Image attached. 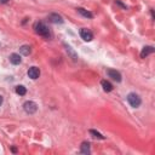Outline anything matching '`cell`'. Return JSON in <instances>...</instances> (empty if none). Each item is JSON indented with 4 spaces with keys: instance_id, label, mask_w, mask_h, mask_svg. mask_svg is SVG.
<instances>
[{
    "instance_id": "6da1fadb",
    "label": "cell",
    "mask_w": 155,
    "mask_h": 155,
    "mask_svg": "<svg viewBox=\"0 0 155 155\" xmlns=\"http://www.w3.org/2000/svg\"><path fill=\"white\" fill-rule=\"evenodd\" d=\"M34 30H35L37 34H39L44 38H50V30L43 22H37L34 24Z\"/></svg>"
},
{
    "instance_id": "7a4b0ae2",
    "label": "cell",
    "mask_w": 155,
    "mask_h": 155,
    "mask_svg": "<svg viewBox=\"0 0 155 155\" xmlns=\"http://www.w3.org/2000/svg\"><path fill=\"white\" fill-rule=\"evenodd\" d=\"M127 102H129L130 106L133 107V108H138V107L141 106V103H142L141 97H139L138 95L133 94V92H131V94L127 95Z\"/></svg>"
},
{
    "instance_id": "3957f363",
    "label": "cell",
    "mask_w": 155,
    "mask_h": 155,
    "mask_svg": "<svg viewBox=\"0 0 155 155\" xmlns=\"http://www.w3.org/2000/svg\"><path fill=\"white\" fill-rule=\"evenodd\" d=\"M23 109L25 113L28 114H34L37 110H38V104L33 101H27L24 104H23Z\"/></svg>"
},
{
    "instance_id": "277c9868",
    "label": "cell",
    "mask_w": 155,
    "mask_h": 155,
    "mask_svg": "<svg viewBox=\"0 0 155 155\" xmlns=\"http://www.w3.org/2000/svg\"><path fill=\"white\" fill-rule=\"evenodd\" d=\"M80 37L85 41H91L92 39H94V34H92V32L88 30V29H86V28L80 29Z\"/></svg>"
},
{
    "instance_id": "5b68a950",
    "label": "cell",
    "mask_w": 155,
    "mask_h": 155,
    "mask_svg": "<svg viewBox=\"0 0 155 155\" xmlns=\"http://www.w3.org/2000/svg\"><path fill=\"white\" fill-rule=\"evenodd\" d=\"M107 75L110 79H113L114 81H116V82H120L121 81V74L118 70H115V69H108L107 70Z\"/></svg>"
},
{
    "instance_id": "8992f818",
    "label": "cell",
    "mask_w": 155,
    "mask_h": 155,
    "mask_svg": "<svg viewBox=\"0 0 155 155\" xmlns=\"http://www.w3.org/2000/svg\"><path fill=\"white\" fill-rule=\"evenodd\" d=\"M28 76L33 80H37L40 76V69L38 67H30L28 70Z\"/></svg>"
},
{
    "instance_id": "52a82bcc",
    "label": "cell",
    "mask_w": 155,
    "mask_h": 155,
    "mask_svg": "<svg viewBox=\"0 0 155 155\" xmlns=\"http://www.w3.org/2000/svg\"><path fill=\"white\" fill-rule=\"evenodd\" d=\"M49 19H50V22H52V23H55V24L63 23V18H62V16H59L58 13H51V15L49 16Z\"/></svg>"
},
{
    "instance_id": "ba28073f",
    "label": "cell",
    "mask_w": 155,
    "mask_h": 155,
    "mask_svg": "<svg viewBox=\"0 0 155 155\" xmlns=\"http://www.w3.org/2000/svg\"><path fill=\"white\" fill-rule=\"evenodd\" d=\"M10 62H11L12 64H15V66H18V64H21L22 58H21V56L18 53H12L10 56Z\"/></svg>"
},
{
    "instance_id": "9c48e42d",
    "label": "cell",
    "mask_w": 155,
    "mask_h": 155,
    "mask_svg": "<svg viewBox=\"0 0 155 155\" xmlns=\"http://www.w3.org/2000/svg\"><path fill=\"white\" fill-rule=\"evenodd\" d=\"M153 52H154V47L153 46H145V47H143V50L141 52V58H145L147 56H149Z\"/></svg>"
},
{
    "instance_id": "30bf717a",
    "label": "cell",
    "mask_w": 155,
    "mask_h": 155,
    "mask_svg": "<svg viewBox=\"0 0 155 155\" xmlns=\"http://www.w3.org/2000/svg\"><path fill=\"white\" fill-rule=\"evenodd\" d=\"M80 151L82 154H85V155H88L91 153V150H90V143L88 142H82L81 143V147H80Z\"/></svg>"
},
{
    "instance_id": "8fae6325",
    "label": "cell",
    "mask_w": 155,
    "mask_h": 155,
    "mask_svg": "<svg viewBox=\"0 0 155 155\" xmlns=\"http://www.w3.org/2000/svg\"><path fill=\"white\" fill-rule=\"evenodd\" d=\"M76 10H78V12H79L80 15H82V16L86 17V18H94V13L90 12V11H87V10H85V9H82V7H78Z\"/></svg>"
},
{
    "instance_id": "7c38bea8",
    "label": "cell",
    "mask_w": 155,
    "mask_h": 155,
    "mask_svg": "<svg viewBox=\"0 0 155 155\" xmlns=\"http://www.w3.org/2000/svg\"><path fill=\"white\" fill-rule=\"evenodd\" d=\"M64 47H66V51L68 52V55H69L74 61H78V55L75 53V51H74L69 45H67V44H64Z\"/></svg>"
},
{
    "instance_id": "4fadbf2b",
    "label": "cell",
    "mask_w": 155,
    "mask_h": 155,
    "mask_svg": "<svg viewBox=\"0 0 155 155\" xmlns=\"http://www.w3.org/2000/svg\"><path fill=\"white\" fill-rule=\"evenodd\" d=\"M101 85H102V87H103V90H104L106 92H110V91H113V85H112L109 81H107V80H102V81H101Z\"/></svg>"
},
{
    "instance_id": "5bb4252c",
    "label": "cell",
    "mask_w": 155,
    "mask_h": 155,
    "mask_svg": "<svg viewBox=\"0 0 155 155\" xmlns=\"http://www.w3.org/2000/svg\"><path fill=\"white\" fill-rule=\"evenodd\" d=\"M30 46H28V45H23V46H21L19 47V52L23 55V56H29V53H30Z\"/></svg>"
},
{
    "instance_id": "9a60e30c",
    "label": "cell",
    "mask_w": 155,
    "mask_h": 155,
    "mask_svg": "<svg viewBox=\"0 0 155 155\" xmlns=\"http://www.w3.org/2000/svg\"><path fill=\"white\" fill-rule=\"evenodd\" d=\"M16 94L19 96H24L27 94V88L22 85H18V86H16Z\"/></svg>"
},
{
    "instance_id": "2e32d148",
    "label": "cell",
    "mask_w": 155,
    "mask_h": 155,
    "mask_svg": "<svg viewBox=\"0 0 155 155\" xmlns=\"http://www.w3.org/2000/svg\"><path fill=\"white\" fill-rule=\"evenodd\" d=\"M90 135H92L94 137H96V138H100V139H104L106 137L104 136H102L100 132H97L96 130H90Z\"/></svg>"
},
{
    "instance_id": "e0dca14e",
    "label": "cell",
    "mask_w": 155,
    "mask_h": 155,
    "mask_svg": "<svg viewBox=\"0 0 155 155\" xmlns=\"http://www.w3.org/2000/svg\"><path fill=\"white\" fill-rule=\"evenodd\" d=\"M115 3H116V4H118V5H120V6H121V7H124V9H125V10H126V9H127V7H126V5H124V4H122V3H120V1H119V0H116V1H115Z\"/></svg>"
},
{
    "instance_id": "ac0fdd59",
    "label": "cell",
    "mask_w": 155,
    "mask_h": 155,
    "mask_svg": "<svg viewBox=\"0 0 155 155\" xmlns=\"http://www.w3.org/2000/svg\"><path fill=\"white\" fill-rule=\"evenodd\" d=\"M9 0H0V4H6Z\"/></svg>"
},
{
    "instance_id": "d6986e66",
    "label": "cell",
    "mask_w": 155,
    "mask_h": 155,
    "mask_svg": "<svg viewBox=\"0 0 155 155\" xmlns=\"http://www.w3.org/2000/svg\"><path fill=\"white\" fill-rule=\"evenodd\" d=\"M3 101H4V98H3V96H1V95H0V106L3 104Z\"/></svg>"
}]
</instances>
